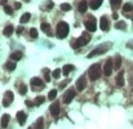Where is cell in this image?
Masks as SVG:
<instances>
[{"instance_id":"4","label":"cell","mask_w":133,"mask_h":129,"mask_svg":"<svg viewBox=\"0 0 133 129\" xmlns=\"http://www.w3.org/2000/svg\"><path fill=\"white\" fill-rule=\"evenodd\" d=\"M13 98H14V94H13V92H10V90H7L5 93H4V100H3V106H5V107H8L10 103L13 102Z\"/></svg>"},{"instance_id":"38","label":"cell","mask_w":133,"mask_h":129,"mask_svg":"<svg viewBox=\"0 0 133 129\" xmlns=\"http://www.w3.org/2000/svg\"><path fill=\"white\" fill-rule=\"evenodd\" d=\"M69 83V80H66V81H63V83H61L60 84V88H63V87H66V84Z\"/></svg>"},{"instance_id":"33","label":"cell","mask_w":133,"mask_h":129,"mask_svg":"<svg viewBox=\"0 0 133 129\" xmlns=\"http://www.w3.org/2000/svg\"><path fill=\"white\" fill-rule=\"evenodd\" d=\"M61 9H62V10H65V12H69V10L71 9V5H70V4H67V3H66V4L63 3V4L61 5Z\"/></svg>"},{"instance_id":"3","label":"cell","mask_w":133,"mask_h":129,"mask_svg":"<svg viewBox=\"0 0 133 129\" xmlns=\"http://www.w3.org/2000/svg\"><path fill=\"white\" fill-rule=\"evenodd\" d=\"M88 75H89V78L92 80H97L99 76H101V67H99V64H97V63L92 64L89 71H88Z\"/></svg>"},{"instance_id":"30","label":"cell","mask_w":133,"mask_h":129,"mask_svg":"<svg viewBox=\"0 0 133 129\" xmlns=\"http://www.w3.org/2000/svg\"><path fill=\"white\" fill-rule=\"evenodd\" d=\"M115 27L118 30H125V22H123V21H120V22H116Z\"/></svg>"},{"instance_id":"19","label":"cell","mask_w":133,"mask_h":129,"mask_svg":"<svg viewBox=\"0 0 133 129\" xmlns=\"http://www.w3.org/2000/svg\"><path fill=\"white\" fill-rule=\"evenodd\" d=\"M102 2L103 0H91V8L92 9H98L99 7H101V4H102Z\"/></svg>"},{"instance_id":"41","label":"cell","mask_w":133,"mask_h":129,"mask_svg":"<svg viewBox=\"0 0 133 129\" xmlns=\"http://www.w3.org/2000/svg\"><path fill=\"white\" fill-rule=\"evenodd\" d=\"M14 7H16V9H19V8H21V3H18V2L14 3Z\"/></svg>"},{"instance_id":"37","label":"cell","mask_w":133,"mask_h":129,"mask_svg":"<svg viewBox=\"0 0 133 129\" xmlns=\"http://www.w3.org/2000/svg\"><path fill=\"white\" fill-rule=\"evenodd\" d=\"M52 8H53V2H50V0H49V2H47V9L49 10Z\"/></svg>"},{"instance_id":"18","label":"cell","mask_w":133,"mask_h":129,"mask_svg":"<svg viewBox=\"0 0 133 129\" xmlns=\"http://www.w3.org/2000/svg\"><path fill=\"white\" fill-rule=\"evenodd\" d=\"M41 30H43L44 32H45V34L52 35V30H50V25H49V23L43 22V23H41Z\"/></svg>"},{"instance_id":"29","label":"cell","mask_w":133,"mask_h":129,"mask_svg":"<svg viewBox=\"0 0 133 129\" xmlns=\"http://www.w3.org/2000/svg\"><path fill=\"white\" fill-rule=\"evenodd\" d=\"M44 100H45V98H44L43 95H39V97H36V100H35L34 103H35L36 106H40L41 103H44Z\"/></svg>"},{"instance_id":"23","label":"cell","mask_w":133,"mask_h":129,"mask_svg":"<svg viewBox=\"0 0 133 129\" xmlns=\"http://www.w3.org/2000/svg\"><path fill=\"white\" fill-rule=\"evenodd\" d=\"M30 18H31V14H30V13H25L23 16L21 17L19 21H21V23H27L29 21H30Z\"/></svg>"},{"instance_id":"11","label":"cell","mask_w":133,"mask_h":129,"mask_svg":"<svg viewBox=\"0 0 133 129\" xmlns=\"http://www.w3.org/2000/svg\"><path fill=\"white\" fill-rule=\"evenodd\" d=\"M99 27H101L102 31H109V19L103 16L99 19Z\"/></svg>"},{"instance_id":"34","label":"cell","mask_w":133,"mask_h":129,"mask_svg":"<svg viewBox=\"0 0 133 129\" xmlns=\"http://www.w3.org/2000/svg\"><path fill=\"white\" fill-rule=\"evenodd\" d=\"M120 64H121V57L120 56H116V58H115V67L119 69Z\"/></svg>"},{"instance_id":"32","label":"cell","mask_w":133,"mask_h":129,"mask_svg":"<svg viewBox=\"0 0 133 129\" xmlns=\"http://www.w3.org/2000/svg\"><path fill=\"white\" fill-rule=\"evenodd\" d=\"M60 75H61V70L60 69H56L53 72H52V76L54 78V79H57V78H60Z\"/></svg>"},{"instance_id":"5","label":"cell","mask_w":133,"mask_h":129,"mask_svg":"<svg viewBox=\"0 0 133 129\" xmlns=\"http://www.w3.org/2000/svg\"><path fill=\"white\" fill-rule=\"evenodd\" d=\"M113 67H115V66H113V59L109 58L106 61V63H105V69H103V74L106 75V76H110V75H111Z\"/></svg>"},{"instance_id":"9","label":"cell","mask_w":133,"mask_h":129,"mask_svg":"<svg viewBox=\"0 0 133 129\" xmlns=\"http://www.w3.org/2000/svg\"><path fill=\"white\" fill-rule=\"evenodd\" d=\"M85 28L89 31V32H93V31H96V28H97V22L94 19H91V21H85Z\"/></svg>"},{"instance_id":"17","label":"cell","mask_w":133,"mask_h":129,"mask_svg":"<svg viewBox=\"0 0 133 129\" xmlns=\"http://www.w3.org/2000/svg\"><path fill=\"white\" fill-rule=\"evenodd\" d=\"M74 70H75V66H74V64H65L62 72H63V75H69V74H70L71 71H74Z\"/></svg>"},{"instance_id":"31","label":"cell","mask_w":133,"mask_h":129,"mask_svg":"<svg viewBox=\"0 0 133 129\" xmlns=\"http://www.w3.org/2000/svg\"><path fill=\"white\" fill-rule=\"evenodd\" d=\"M30 36H31L32 39H36V38H38V30L32 27V28L30 30Z\"/></svg>"},{"instance_id":"24","label":"cell","mask_w":133,"mask_h":129,"mask_svg":"<svg viewBox=\"0 0 133 129\" xmlns=\"http://www.w3.org/2000/svg\"><path fill=\"white\" fill-rule=\"evenodd\" d=\"M133 9V4L132 3H127V4H124L123 5V13H127V12H130V10Z\"/></svg>"},{"instance_id":"15","label":"cell","mask_w":133,"mask_h":129,"mask_svg":"<svg viewBox=\"0 0 133 129\" xmlns=\"http://www.w3.org/2000/svg\"><path fill=\"white\" fill-rule=\"evenodd\" d=\"M77 9H79L80 13H85L87 9H88V3L85 2V0H82V2L79 3V7H77Z\"/></svg>"},{"instance_id":"14","label":"cell","mask_w":133,"mask_h":129,"mask_svg":"<svg viewBox=\"0 0 133 129\" xmlns=\"http://www.w3.org/2000/svg\"><path fill=\"white\" fill-rule=\"evenodd\" d=\"M116 85H119V87H123V85H124V72L123 71H120L118 74V76H116Z\"/></svg>"},{"instance_id":"22","label":"cell","mask_w":133,"mask_h":129,"mask_svg":"<svg viewBox=\"0 0 133 129\" xmlns=\"http://www.w3.org/2000/svg\"><path fill=\"white\" fill-rule=\"evenodd\" d=\"M16 67H17V66H16V63H14L13 61H10V62H7V63H5V69H7L8 71H14Z\"/></svg>"},{"instance_id":"20","label":"cell","mask_w":133,"mask_h":129,"mask_svg":"<svg viewBox=\"0 0 133 129\" xmlns=\"http://www.w3.org/2000/svg\"><path fill=\"white\" fill-rule=\"evenodd\" d=\"M22 58V52H13L12 54H10V59L12 61H19Z\"/></svg>"},{"instance_id":"44","label":"cell","mask_w":133,"mask_h":129,"mask_svg":"<svg viewBox=\"0 0 133 129\" xmlns=\"http://www.w3.org/2000/svg\"><path fill=\"white\" fill-rule=\"evenodd\" d=\"M25 2H30V0H25Z\"/></svg>"},{"instance_id":"36","label":"cell","mask_w":133,"mask_h":129,"mask_svg":"<svg viewBox=\"0 0 133 129\" xmlns=\"http://www.w3.org/2000/svg\"><path fill=\"white\" fill-rule=\"evenodd\" d=\"M44 72H45V81H47V83H49V81H50V76H49V70H48V69H45V70H44Z\"/></svg>"},{"instance_id":"42","label":"cell","mask_w":133,"mask_h":129,"mask_svg":"<svg viewBox=\"0 0 133 129\" xmlns=\"http://www.w3.org/2000/svg\"><path fill=\"white\" fill-rule=\"evenodd\" d=\"M118 17H119V16H118V14H116V13H114V14H113V18H114V19H116V18H118Z\"/></svg>"},{"instance_id":"43","label":"cell","mask_w":133,"mask_h":129,"mask_svg":"<svg viewBox=\"0 0 133 129\" xmlns=\"http://www.w3.org/2000/svg\"><path fill=\"white\" fill-rule=\"evenodd\" d=\"M3 4H7V0H2V5Z\"/></svg>"},{"instance_id":"7","label":"cell","mask_w":133,"mask_h":129,"mask_svg":"<svg viewBox=\"0 0 133 129\" xmlns=\"http://www.w3.org/2000/svg\"><path fill=\"white\" fill-rule=\"evenodd\" d=\"M72 98H75V89H69L63 94V102L65 103H70L72 101Z\"/></svg>"},{"instance_id":"12","label":"cell","mask_w":133,"mask_h":129,"mask_svg":"<svg viewBox=\"0 0 133 129\" xmlns=\"http://www.w3.org/2000/svg\"><path fill=\"white\" fill-rule=\"evenodd\" d=\"M17 119H18V123H19V125H23V124L26 123L27 115H26L23 111H18V112H17Z\"/></svg>"},{"instance_id":"45","label":"cell","mask_w":133,"mask_h":129,"mask_svg":"<svg viewBox=\"0 0 133 129\" xmlns=\"http://www.w3.org/2000/svg\"><path fill=\"white\" fill-rule=\"evenodd\" d=\"M30 129H31V128H30Z\"/></svg>"},{"instance_id":"35","label":"cell","mask_w":133,"mask_h":129,"mask_svg":"<svg viewBox=\"0 0 133 129\" xmlns=\"http://www.w3.org/2000/svg\"><path fill=\"white\" fill-rule=\"evenodd\" d=\"M4 12L7 14H12L13 13V9H12V7H9V5H4Z\"/></svg>"},{"instance_id":"39","label":"cell","mask_w":133,"mask_h":129,"mask_svg":"<svg viewBox=\"0 0 133 129\" xmlns=\"http://www.w3.org/2000/svg\"><path fill=\"white\" fill-rule=\"evenodd\" d=\"M22 30H23V26H21V27H18V28H17V34H18V35L22 32Z\"/></svg>"},{"instance_id":"13","label":"cell","mask_w":133,"mask_h":129,"mask_svg":"<svg viewBox=\"0 0 133 129\" xmlns=\"http://www.w3.org/2000/svg\"><path fill=\"white\" fill-rule=\"evenodd\" d=\"M44 81L40 79V78H32L31 79V85H32V89L34 88H38V87H43Z\"/></svg>"},{"instance_id":"40","label":"cell","mask_w":133,"mask_h":129,"mask_svg":"<svg viewBox=\"0 0 133 129\" xmlns=\"http://www.w3.org/2000/svg\"><path fill=\"white\" fill-rule=\"evenodd\" d=\"M26 105H27V106H29V107H31V106H34V105H35V103H32V102H31V101H26Z\"/></svg>"},{"instance_id":"1","label":"cell","mask_w":133,"mask_h":129,"mask_svg":"<svg viewBox=\"0 0 133 129\" xmlns=\"http://www.w3.org/2000/svg\"><path fill=\"white\" fill-rule=\"evenodd\" d=\"M69 31H70L69 25L66 23L65 21H61V22H58V25H57V27H56V34H57V36H58L60 39H63V38L67 36Z\"/></svg>"},{"instance_id":"26","label":"cell","mask_w":133,"mask_h":129,"mask_svg":"<svg viewBox=\"0 0 133 129\" xmlns=\"http://www.w3.org/2000/svg\"><path fill=\"white\" fill-rule=\"evenodd\" d=\"M110 4L113 5V8H119L121 5V0H110Z\"/></svg>"},{"instance_id":"16","label":"cell","mask_w":133,"mask_h":129,"mask_svg":"<svg viewBox=\"0 0 133 129\" xmlns=\"http://www.w3.org/2000/svg\"><path fill=\"white\" fill-rule=\"evenodd\" d=\"M13 31H14L13 26L8 25V26H5V28L3 30V35H4V36H10V35L13 34Z\"/></svg>"},{"instance_id":"25","label":"cell","mask_w":133,"mask_h":129,"mask_svg":"<svg viewBox=\"0 0 133 129\" xmlns=\"http://www.w3.org/2000/svg\"><path fill=\"white\" fill-rule=\"evenodd\" d=\"M35 128L36 129H43L44 128V119H43V117H39V119H38V121L35 124Z\"/></svg>"},{"instance_id":"10","label":"cell","mask_w":133,"mask_h":129,"mask_svg":"<svg viewBox=\"0 0 133 129\" xmlns=\"http://www.w3.org/2000/svg\"><path fill=\"white\" fill-rule=\"evenodd\" d=\"M50 114L53 115V116H57L58 114H60V102L58 101H54L52 105H50Z\"/></svg>"},{"instance_id":"6","label":"cell","mask_w":133,"mask_h":129,"mask_svg":"<svg viewBox=\"0 0 133 129\" xmlns=\"http://www.w3.org/2000/svg\"><path fill=\"white\" fill-rule=\"evenodd\" d=\"M85 87H87V79L83 75V76H80L79 79H77V81H76V89L79 92H82V90L85 89Z\"/></svg>"},{"instance_id":"21","label":"cell","mask_w":133,"mask_h":129,"mask_svg":"<svg viewBox=\"0 0 133 129\" xmlns=\"http://www.w3.org/2000/svg\"><path fill=\"white\" fill-rule=\"evenodd\" d=\"M8 123H9V115L8 114H4L2 116V128H7L8 126Z\"/></svg>"},{"instance_id":"27","label":"cell","mask_w":133,"mask_h":129,"mask_svg":"<svg viewBox=\"0 0 133 129\" xmlns=\"http://www.w3.org/2000/svg\"><path fill=\"white\" fill-rule=\"evenodd\" d=\"M26 92H27V87L25 84H19V94L21 95H23V94H26Z\"/></svg>"},{"instance_id":"8","label":"cell","mask_w":133,"mask_h":129,"mask_svg":"<svg viewBox=\"0 0 133 129\" xmlns=\"http://www.w3.org/2000/svg\"><path fill=\"white\" fill-rule=\"evenodd\" d=\"M106 50H107V47L106 45H99L97 49L92 50L89 54H88V58H92L93 56H97V54H102V53H105Z\"/></svg>"},{"instance_id":"28","label":"cell","mask_w":133,"mask_h":129,"mask_svg":"<svg viewBox=\"0 0 133 129\" xmlns=\"http://www.w3.org/2000/svg\"><path fill=\"white\" fill-rule=\"evenodd\" d=\"M56 97H57V90H56V89H52V90L48 93V98H49V100H54Z\"/></svg>"},{"instance_id":"2","label":"cell","mask_w":133,"mask_h":129,"mask_svg":"<svg viewBox=\"0 0 133 129\" xmlns=\"http://www.w3.org/2000/svg\"><path fill=\"white\" fill-rule=\"evenodd\" d=\"M89 41H91V35L88 34V32H83L82 36H80V38L77 39V40L74 43V44H72V48H80V47L88 44Z\"/></svg>"}]
</instances>
